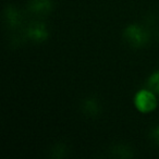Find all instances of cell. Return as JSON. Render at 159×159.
<instances>
[{"label":"cell","mask_w":159,"mask_h":159,"mask_svg":"<svg viewBox=\"0 0 159 159\" xmlns=\"http://www.w3.org/2000/svg\"><path fill=\"white\" fill-rule=\"evenodd\" d=\"M123 36L128 44L133 48H141L148 43V32L139 24H130L124 29Z\"/></svg>","instance_id":"cell-1"},{"label":"cell","mask_w":159,"mask_h":159,"mask_svg":"<svg viewBox=\"0 0 159 159\" xmlns=\"http://www.w3.org/2000/svg\"><path fill=\"white\" fill-rule=\"evenodd\" d=\"M134 105L139 111L143 113L152 112L157 108V98L156 94L148 89H141L136 93L134 97Z\"/></svg>","instance_id":"cell-2"},{"label":"cell","mask_w":159,"mask_h":159,"mask_svg":"<svg viewBox=\"0 0 159 159\" xmlns=\"http://www.w3.org/2000/svg\"><path fill=\"white\" fill-rule=\"evenodd\" d=\"M26 36L29 39L35 43H42L48 38V31L44 23H32L26 30Z\"/></svg>","instance_id":"cell-3"},{"label":"cell","mask_w":159,"mask_h":159,"mask_svg":"<svg viewBox=\"0 0 159 159\" xmlns=\"http://www.w3.org/2000/svg\"><path fill=\"white\" fill-rule=\"evenodd\" d=\"M53 3L51 0H30L27 8L29 11L36 16L48 14L52 10Z\"/></svg>","instance_id":"cell-4"},{"label":"cell","mask_w":159,"mask_h":159,"mask_svg":"<svg viewBox=\"0 0 159 159\" xmlns=\"http://www.w3.org/2000/svg\"><path fill=\"white\" fill-rule=\"evenodd\" d=\"M5 18L6 22H7L8 27H10L11 30H14L20 25L21 23V14L19 12L18 9H16L12 6L6 8L5 11Z\"/></svg>","instance_id":"cell-5"},{"label":"cell","mask_w":159,"mask_h":159,"mask_svg":"<svg viewBox=\"0 0 159 159\" xmlns=\"http://www.w3.org/2000/svg\"><path fill=\"white\" fill-rule=\"evenodd\" d=\"M82 109L86 115L89 116H97L99 113L100 106L98 100L95 97H89L84 100L82 105Z\"/></svg>","instance_id":"cell-6"},{"label":"cell","mask_w":159,"mask_h":159,"mask_svg":"<svg viewBox=\"0 0 159 159\" xmlns=\"http://www.w3.org/2000/svg\"><path fill=\"white\" fill-rule=\"evenodd\" d=\"M147 86L156 95H159V71L154 72L147 81Z\"/></svg>","instance_id":"cell-7"},{"label":"cell","mask_w":159,"mask_h":159,"mask_svg":"<svg viewBox=\"0 0 159 159\" xmlns=\"http://www.w3.org/2000/svg\"><path fill=\"white\" fill-rule=\"evenodd\" d=\"M149 135H150V139H152L157 145H159V124L155 125L154 128L150 130Z\"/></svg>","instance_id":"cell-8"}]
</instances>
